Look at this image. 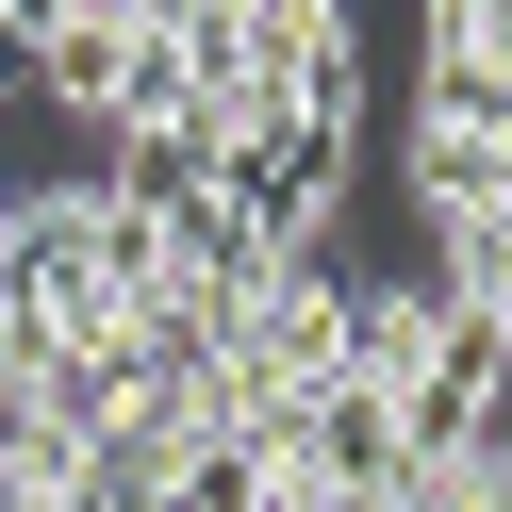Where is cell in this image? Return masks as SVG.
<instances>
[{
    "mask_svg": "<svg viewBox=\"0 0 512 512\" xmlns=\"http://www.w3.org/2000/svg\"><path fill=\"white\" fill-rule=\"evenodd\" d=\"M347 182H364V116H248L232 133V215L265 248H331Z\"/></svg>",
    "mask_w": 512,
    "mask_h": 512,
    "instance_id": "6da1fadb",
    "label": "cell"
},
{
    "mask_svg": "<svg viewBox=\"0 0 512 512\" xmlns=\"http://www.w3.org/2000/svg\"><path fill=\"white\" fill-rule=\"evenodd\" d=\"M397 199H413V232L496 215L512 199V133H496V116H397Z\"/></svg>",
    "mask_w": 512,
    "mask_h": 512,
    "instance_id": "7a4b0ae2",
    "label": "cell"
},
{
    "mask_svg": "<svg viewBox=\"0 0 512 512\" xmlns=\"http://www.w3.org/2000/svg\"><path fill=\"white\" fill-rule=\"evenodd\" d=\"M17 67H34V100H67V116H133V67H149V34L133 17H100V0H67L50 34H17Z\"/></svg>",
    "mask_w": 512,
    "mask_h": 512,
    "instance_id": "3957f363",
    "label": "cell"
}]
</instances>
